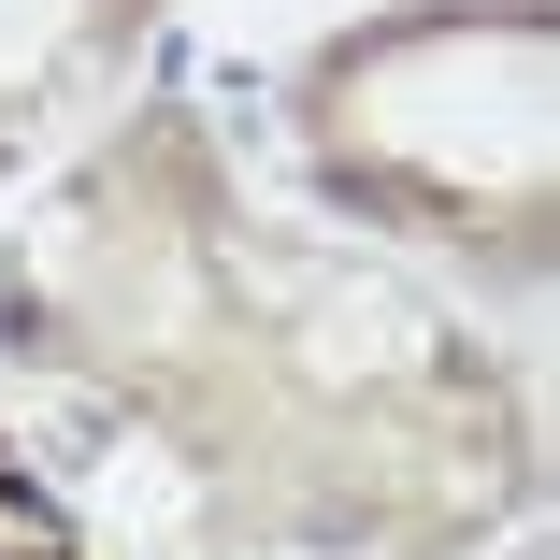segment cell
Wrapping results in <instances>:
<instances>
[{
  "instance_id": "cell-1",
  "label": "cell",
  "mask_w": 560,
  "mask_h": 560,
  "mask_svg": "<svg viewBox=\"0 0 560 560\" xmlns=\"http://www.w3.org/2000/svg\"><path fill=\"white\" fill-rule=\"evenodd\" d=\"M0 560H72V517L30 489V460L0 445Z\"/></svg>"
}]
</instances>
